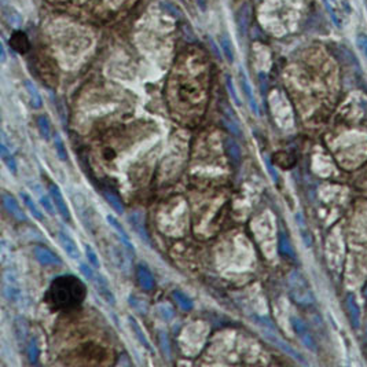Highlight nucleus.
I'll use <instances>...</instances> for the list:
<instances>
[{
	"label": "nucleus",
	"mask_w": 367,
	"mask_h": 367,
	"mask_svg": "<svg viewBox=\"0 0 367 367\" xmlns=\"http://www.w3.org/2000/svg\"><path fill=\"white\" fill-rule=\"evenodd\" d=\"M106 220L109 221V224H110V226L113 227V228H114V230H116L117 232H118V235H120L121 242H124V245H126L127 249H128V251H130V252H134V248H132L131 241H130V235H128V232H127L126 230H124V227L121 226L120 221L117 220V219L114 216H110V215H109V216L106 217Z\"/></svg>",
	"instance_id": "obj_11"
},
{
	"label": "nucleus",
	"mask_w": 367,
	"mask_h": 367,
	"mask_svg": "<svg viewBox=\"0 0 367 367\" xmlns=\"http://www.w3.org/2000/svg\"><path fill=\"white\" fill-rule=\"evenodd\" d=\"M5 162H6V164H7V166H9V169H10V171L13 172V173H15V172H17V164H15L14 158H13V157H11V156L6 157V158H5Z\"/></svg>",
	"instance_id": "obj_32"
},
{
	"label": "nucleus",
	"mask_w": 367,
	"mask_h": 367,
	"mask_svg": "<svg viewBox=\"0 0 367 367\" xmlns=\"http://www.w3.org/2000/svg\"><path fill=\"white\" fill-rule=\"evenodd\" d=\"M80 271H81V274H83V275H84L87 279H90V281H92V279H94V277H95L94 268H91L88 264H84V263H81V264H80Z\"/></svg>",
	"instance_id": "obj_29"
},
{
	"label": "nucleus",
	"mask_w": 367,
	"mask_h": 367,
	"mask_svg": "<svg viewBox=\"0 0 367 367\" xmlns=\"http://www.w3.org/2000/svg\"><path fill=\"white\" fill-rule=\"evenodd\" d=\"M86 286L79 278L64 275L51 283L47 301L54 310H72L80 305L86 298Z\"/></svg>",
	"instance_id": "obj_1"
},
{
	"label": "nucleus",
	"mask_w": 367,
	"mask_h": 367,
	"mask_svg": "<svg viewBox=\"0 0 367 367\" xmlns=\"http://www.w3.org/2000/svg\"><path fill=\"white\" fill-rule=\"evenodd\" d=\"M196 2L197 5L200 6V9H201L202 11L206 10V3H208V0H196Z\"/></svg>",
	"instance_id": "obj_33"
},
{
	"label": "nucleus",
	"mask_w": 367,
	"mask_h": 367,
	"mask_svg": "<svg viewBox=\"0 0 367 367\" xmlns=\"http://www.w3.org/2000/svg\"><path fill=\"white\" fill-rule=\"evenodd\" d=\"M2 200H3V205H5V208L7 209V212L10 213L11 216H14L17 220L20 221L26 220L25 213H24V211L21 209L20 204L17 202V200H15L14 197L11 196V194H9V193H3V194H2Z\"/></svg>",
	"instance_id": "obj_4"
},
{
	"label": "nucleus",
	"mask_w": 367,
	"mask_h": 367,
	"mask_svg": "<svg viewBox=\"0 0 367 367\" xmlns=\"http://www.w3.org/2000/svg\"><path fill=\"white\" fill-rule=\"evenodd\" d=\"M3 17H5L6 22L9 25L14 26V28H18V26L22 25V17L14 9H6L5 13H3Z\"/></svg>",
	"instance_id": "obj_18"
},
{
	"label": "nucleus",
	"mask_w": 367,
	"mask_h": 367,
	"mask_svg": "<svg viewBox=\"0 0 367 367\" xmlns=\"http://www.w3.org/2000/svg\"><path fill=\"white\" fill-rule=\"evenodd\" d=\"M128 321H130V325H131L132 332L135 333V337L138 338V340H139V342H141V344H142V345H143V347L146 348L147 351H150V352H153V347H151L150 341L147 340L146 334H145V332L142 330V327L139 326V323L136 322L135 318L130 317V318H128Z\"/></svg>",
	"instance_id": "obj_12"
},
{
	"label": "nucleus",
	"mask_w": 367,
	"mask_h": 367,
	"mask_svg": "<svg viewBox=\"0 0 367 367\" xmlns=\"http://www.w3.org/2000/svg\"><path fill=\"white\" fill-rule=\"evenodd\" d=\"M0 51H2V62L5 64L6 62V50H5V44H0Z\"/></svg>",
	"instance_id": "obj_34"
},
{
	"label": "nucleus",
	"mask_w": 367,
	"mask_h": 367,
	"mask_svg": "<svg viewBox=\"0 0 367 367\" xmlns=\"http://www.w3.org/2000/svg\"><path fill=\"white\" fill-rule=\"evenodd\" d=\"M224 146H226V151L228 157H230V160L232 162H235V164L239 162V160H241V149L238 146V143L231 138H228V139H226Z\"/></svg>",
	"instance_id": "obj_14"
},
{
	"label": "nucleus",
	"mask_w": 367,
	"mask_h": 367,
	"mask_svg": "<svg viewBox=\"0 0 367 367\" xmlns=\"http://www.w3.org/2000/svg\"><path fill=\"white\" fill-rule=\"evenodd\" d=\"M226 87H227V91H228V94H230V96L232 98V101L235 102V105L241 106V101H239V98H238V95H236L235 87H234V83H232L231 77H230V76H227Z\"/></svg>",
	"instance_id": "obj_25"
},
{
	"label": "nucleus",
	"mask_w": 367,
	"mask_h": 367,
	"mask_svg": "<svg viewBox=\"0 0 367 367\" xmlns=\"http://www.w3.org/2000/svg\"><path fill=\"white\" fill-rule=\"evenodd\" d=\"M357 44H359V48L363 51V54L367 56V36H357Z\"/></svg>",
	"instance_id": "obj_30"
},
{
	"label": "nucleus",
	"mask_w": 367,
	"mask_h": 367,
	"mask_svg": "<svg viewBox=\"0 0 367 367\" xmlns=\"http://www.w3.org/2000/svg\"><path fill=\"white\" fill-rule=\"evenodd\" d=\"M84 251H86V255L88 257V262L94 268H101V263H99V259L96 256V253L94 252V249L90 247V245H86L84 247Z\"/></svg>",
	"instance_id": "obj_24"
},
{
	"label": "nucleus",
	"mask_w": 367,
	"mask_h": 367,
	"mask_svg": "<svg viewBox=\"0 0 367 367\" xmlns=\"http://www.w3.org/2000/svg\"><path fill=\"white\" fill-rule=\"evenodd\" d=\"M130 220H131L132 226L135 228V231L139 234L142 239H145L146 242H149V235H147L146 232V228H145V224H143V216L139 215V213H134L131 217H130Z\"/></svg>",
	"instance_id": "obj_15"
},
{
	"label": "nucleus",
	"mask_w": 367,
	"mask_h": 367,
	"mask_svg": "<svg viewBox=\"0 0 367 367\" xmlns=\"http://www.w3.org/2000/svg\"><path fill=\"white\" fill-rule=\"evenodd\" d=\"M25 87H26V91H28V94H29L30 105L33 106L35 109H40L41 105H43V101H41V96H40V94H39L37 88H36L35 84H33L32 81L26 80Z\"/></svg>",
	"instance_id": "obj_13"
},
{
	"label": "nucleus",
	"mask_w": 367,
	"mask_h": 367,
	"mask_svg": "<svg viewBox=\"0 0 367 367\" xmlns=\"http://www.w3.org/2000/svg\"><path fill=\"white\" fill-rule=\"evenodd\" d=\"M10 44L11 47L14 48L17 52H20V54H25L28 52L30 48V44H29V40H28V37L24 32H20V30H17L13 33L10 39Z\"/></svg>",
	"instance_id": "obj_8"
},
{
	"label": "nucleus",
	"mask_w": 367,
	"mask_h": 367,
	"mask_svg": "<svg viewBox=\"0 0 367 367\" xmlns=\"http://www.w3.org/2000/svg\"><path fill=\"white\" fill-rule=\"evenodd\" d=\"M136 277L141 285L145 290H151L154 286V278L151 275V272L149 271V268L143 264H139L136 268Z\"/></svg>",
	"instance_id": "obj_9"
},
{
	"label": "nucleus",
	"mask_w": 367,
	"mask_h": 367,
	"mask_svg": "<svg viewBox=\"0 0 367 367\" xmlns=\"http://www.w3.org/2000/svg\"><path fill=\"white\" fill-rule=\"evenodd\" d=\"M37 126H39V131H40L41 136H43L44 139H50L51 128L50 124H48V120H47V117L44 116L39 117V118H37Z\"/></svg>",
	"instance_id": "obj_23"
},
{
	"label": "nucleus",
	"mask_w": 367,
	"mask_h": 367,
	"mask_svg": "<svg viewBox=\"0 0 367 367\" xmlns=\"http://www.w3.org/2000/svg\"><path fill=\"white\" fill-rule=\"evenodd\" d=\"M50 193L51 197H52V201L55 204L56 209L59 212V215L62 216V219L66 221H71L72 220L71 211H69V208L66 205L65 198H64V196L60 194L58 186H55V185H50Z\"/></svg>",
	"instance_id": "obj_3"
},
{
	"label": "nucleus",
	"mask_w": 367,
	"mask_h": 367,
	"mask_svg": "<svg viewBox=\"0 0 367 367\" xmlns=\"http://www.w3.org/2000/svg\"><path fill=\"white\" fill-rule=\"evenodd\" d=\"M5 294L7 296V298L10 300V301H18L21 297V290H20V286L17 285V282H15L14 277L13 275H5Z\"/></svg>",
	"instance_id": "obj_10"
},
{
	"label": "nucleus",
	"mask_w": 367,
	"mask_h": 367,
	"mask_svg": "<svg viewBox=\"0 0 367 367\" xmlns=\"http://www.w3.org/2000/svg\"><path fill=\"white\" fill-rule=\"evenodd\" d=\"M40 201H41V205H43V208H44L45 211H47V213L51 215V216H54V215H55V212H54V205H55V204H54V202H51L48 197H41Z\"/></svg>",
	"instance_id": "obj_28"
},
{
	"label": "nucleus",
	"mask_w": 367,
	"mask_h": 367,
	"mask_svg": "<svg viewBox=\"0 0 367 367\" xmlns=\"http://www.w3.org/2000/svg\"><path fill=\"white\" fill-rule=\"evenodd\" d=\"M21 198H22V201H24V204H25L26 206H28V209H29L30 212H32V215L37 219V220H44V217H43V215H41V212L40 209L37 208V205H36L35 202H33V200L30 198L28 194H25V193H22L21 194Z\"/></svg>",
	"instance_id": "obj_21"
},
{
	"label": "nucleus",
	"mask_w": 367,
	"mask_h": 367,
	"mask_svg": "<svg viewBox=\"0 0 367 367\" xmlns=\"http://www.w3.org/2000/svg\"><path fill=\"white\" fill-rule=\"evenodd\" d=\"M251 17H252V9L251 6L245 3L241 6V9L236 13V26L241 35H245L248 32V28L251 25Z\"/></svg>",
	"instance_id": "obj_6"
},
{
	"label": "nucleus",
	"mask_w": 367,
	"mask_h": 367,
	"mask_svg": "<svg viewBox=\"0 0 367 367\" xmlns=\"http://www.w3.org/2000/svg\"><path fill=\"white\" fill-rule=\"evenodd\" d=\"M55 150L58 153V156L62 161H66L68 160V153H66V147L64 145V142L60 139L59 136H56L55 138Z\"/></svg>",
	"instance_id": "obj_27"
},
{
	"label": "nucleus",
	"mask_w": 367,
	"mask_h": 367,
	"mask_svg": "<svg viewBox=\"0 0 367 367\" xmlns=\"http://www.w3.org/2000/svg\"><path fill=\"white\" fill-rule=\"evenodd\" d=\"M37 356H39V349H37L36 341L32 338L29 341V345H28V357H29V362L30 363L37 362Z\"/></svg>",
	"instance_id": "obj_26"
},
{
	"label": "nucleus",
	"mask_w": 367,
	"mask_h": 367,
	"mask_svg": "<svg viewBox=\"0 0 367 367\" xmlns=\"http://www.w3.org/2000/svg\"><path fill=\"white\" fill-rule=\"evenodd\" d=\"M103 196H105L106 201L109 202V205H111V208L117 212V213H124V205L118 197L110 190H105L103 191Z\"/></svg>",
	"instance_id": "obj_16"
},
{
	"label": "nucleus",
	"mask_w": 367,
	"mask_h": 367,
	"mask_svg": "<svg viewBox=\"0 0 367 367\" xmlns=\"http://www.w3.org/2000/svg\"><path fill=\"white\" fill-rule=\"evenodd\" d=\"M173 298L176 300V302L180 305L185 311H190L191 308L194 307V302H193V300H191L190 297L187 296V294H185L183 292H180V290H175L173 292Z\"/></svg>",
	"instance_id": "obj_20"
},
{
	"label": "nucleus",
	"mask_w": 367,
	"mask_h": 367,
	"mask_svg": "<svg viewBox=\"0 0 367 367\" xmlns=\"http://www.w3.org/2000/svg\"><path fill=\"white\" fill-rule=\"evenodd\" d=\"M91 282L94 283L96 292H98V294L103 298V301H106L107 304H110V305H114V304H116L114 293L111 292L110 285H109V282H107V279H106L103 275H101V274H95V277H94V279Z\"/></svg>",
	"instance_id": "obj_2"
},
{
	"label": "nucleus",
	"mask_w": 367,
	"mask_h": 367,
	"mask_svg": "<svg viewBox=\"0 0 367 367\" xmlns=\"http://www.w3.org/2000/svg\"><path fill=\"white\" fill-rule=\"evenodd\" d=\"M274 162L283 169H287V168L294 165V160L285 151H279L277 154H274Z\"/></svg>",
	"instance_id": "obj_19"
},
{
	"label": "nucleus",
	"mask_w": 367,
	"mask_h": 367,
	"mask_svg": "<svg viewBox=\"0 0 367 367\" xmlns=\"http://www.w3.org/2000/svg\"><path fill=\"white\" fill-rule=\"evenodd\" d=\"M242 90H243V94H245L248 102H249L251 109L257 114V113H259V109H257L256 99H255V96H253L252 88H251V86H249V83H248L247 77H245V76H242Z\"/></svg>",
	"instance_id": "obj_17"
},
{
	"label": "nucleus",
	"mask_w": 367,
	"mask_h": 367,
	"mask_svg": "<svg viewBox=\"0 0 367 367\" xmlns=\"http://www.w3.org/2000/svg\"><path fill=\"white\" fill-rule=\"evenodd\" d=\"M220 45H221V48H223V52H224V56L227 58V60H228V62H232V60H234V50H232V43L226 35L221 36Z\"/></svg>",
	"instance_id": "obj_22"
},
{
	"label": "nucleus",
	"mask_w": 367,
	"mask_h": 367,
	"mask_svg": "<svg viewBox=\"0 0 367 367\" xmlns=\"http://www.w3.org/2000/svg\"><path fill=\"white\" fill-rule=\"evenodd\" d=\"M35 256L43 266H54V264H59L60 263V260L58 259L55 253H52L50 249H47L44 247H36Z\"/></svg>",
	"instance_id": "obj_7"
},
{
	"label": "nucleus",
	"mask_w": 367,
	"mask_h": 367,
	"mask_svg": "<svg viewBox=\"0 0 367 367\" xmlns=\"http://www.w3.org/2000/svg\"><path fill=\"white\" fill-rule=\"evenodd\" d=\"M58 238H59V242L60 245H62V248H64V251L68 253V256L71 257V259H73V260H79V259H80V251H79V248H77V243L75 242V239L65 231H59Z\"/></svg>",
	"instance_id": "obj_5"
},
{
	"label": "nucleus",
	"mask_w": 367,
	"mask_h": 367,
	"mask_svg": "<svg viewBox=\"0 0 367 367\" xmlns=\"http://www.w3.org/2000/svg\"><path fill=\"white\" fill-rule=\"evenodd\" d=\"M226 126H227V128L231 131V134H234V135H236V136H241V130H239V127L236 126L234 121L226 120Z\"/></svg>",
	"instance_id": "obj_31"
}]
</instances>
